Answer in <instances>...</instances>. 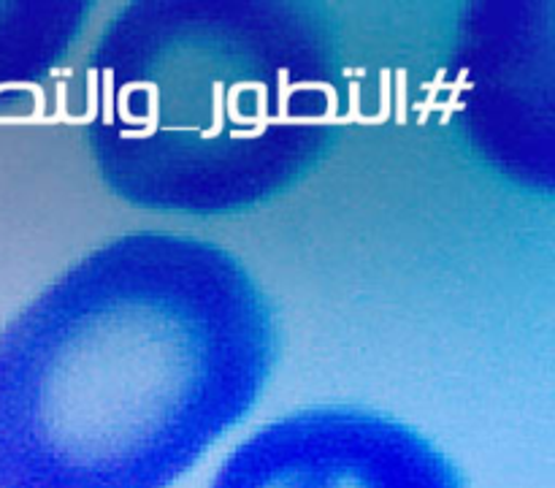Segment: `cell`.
<instances>
[{
	"label": "cell",
	"instance_id": "4",
	"mask_svg": "<svg viewBox=\"0 0 555 488\" xmlns=\"http://www.w3.org/2000/svg\"><path fill=\"white\" fill-rule=\"evenodd\" d=\"M92 5L0 3V98L41 85L74 49Z\"/></svg>",
	"mask_w": 555,
	"mask_h": 488
},
{
	"label": "cell",
	"instance_id": "3",
	"mask_svg": "<svg viewBox=\"0 0 555 488\" xmlns=\"http://www.w3.org/2000/svg\"><path fill=\"white\" fill-rule=\"evenodd\" d=\"M209 488H466L421 428L358 404L293 410L231 450Z\"/></svg>",
	"mask_w": 555,
	"mask_h": 488
},
{
	"label": "cell",
	"instance_id": "1",
	"mask_svg": "<svg viewBox=\"0 0 555 488\" xmlns=\"http://www.w3.org/2000/svg\"><path fill=\"white\" fill-rule=\"evenodd\" d=\"M280 358L271 298L193 233L108 239L0 331V488H168Z\"/></svg>",
	"mask_w": 555,
	"mask_h": 488
},
{
	"label": "cell",
	"instance_id": "2",
	"mask_svg": "<svg viewBox=\"0 0 555 488\" xmlns=\"http://www.w3.org/2000/svg\"><path fill=\"white\" fill-rule=\"evenodd\" d=\"M350 112L341 27L304 0H135L85 63L101 182L157 215L233 217L307 179Z\"/></svg>",
	"mask_w": 555,
	"mask_h": 488
}]
</instances>
